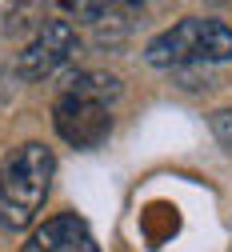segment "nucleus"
Listing matches in <instances>:
<instances>
[{"mask_svg": "<svg viewBox=\"0 0 232 252\" xmlns=\"http://www.w3.org/2000/svg\"><path fill=\"white\" fill-rule=\"evenodd\" d=\"M52 172H56V156L36 140L20 144L8 156L4 172H0V228L20 232L36 220V212L48 200Z\"/></svg>", "mask_w": 232, "mask_h": 252, "instance_id": "1", "label": "nucleus"}, {"mask_svg": "<svg viewBox=\"0 0 232 252\" xmlns=\"http://www.w3.org/2000/svg\"><path fill=\"white\" fill-rule=\"evenodd\" d=\"M148 64L156 68H188V64H224L232 60V28L220 20H180L160 32L144 48Z\"/></svg>", "mask_w": 232, "mask_h": 252, "instance_id": "2", "label": "nucleus"}, {"mask_svg": "<svg viewBox=\"0 0 232 252\" xmlns=\"http://www.w3.org/2000/svg\"><path fill=\"white\" fill-rule=\"evenodd\" d=\"M76 28L68 20H44L40 32L28 40V48L16 56V76L20 80H44L52 72H60L76 52Z\"/></svg>", "mask_w": 232, "mask_h": 252, "instance_id": "3", "label": "nucleus"}, {"mask_svg": "<svg viewBox=\"0 0 232 252\" xmlns=\"http://www.w3.org/2000/svg\"><path fill=\"white\" fill-rule=\"evenodd\" d=\"M52 124H56V132L68 144H76V148H96L112 132L108 108L96 104V100H84V96H72V92H60V96H56Z\"/></svg>", "mask_w": 232, "mask_h": 252, "instance_id": "4", "label": "nucleus"}, {"mask_svg": "<svg viewBox=\"0 0 232 252\" xmlns=\"http://www.w3.org/2000/svg\"><path fill=\"white\" fill-rule=\"evenodd\" d=\"M24 252H100V248H96V236H92V228L80 216L64 212V216L44 220V224L28 236Z\"/></svg>", "mask_w": 232, "mask_h": 252, "instance_id": "5", "label": "nucleus"}, {"mask_svg": "<svg viewBox=\"0 0 232 252\" xmlns=\"http://www.w3.org/2000/svg\"><path fill=\"white\" fill-rule=\"evenodd\" d=\"M64 92H72V96H84V100H96V104H112L120 96V80L108 76V72H76L64 80Z\"/></svg>", "mask_w": 232, "mask_h": 252, "instance_id": "6", "label": "nucleus"}, {"mask_svg": "<svg viewBox=\"0 0 232 252\" xmlns=\"http://www.w3.org/2000/svg\"><path fill=\"white\" fill-rule=\"evenodd\" d=\"M140 0H72V12L88 24H112V20H124Z\"/></svg>", "mask_w": 232, "mask_h": 252, "instance_id": "7", "label": "nucleus"}, {"mask_svg": "<svg viewBox=\"0 0 232 252\" xmlns=\"http://www.w3.org/2000/svg\"><path fill=\"white\" fill-rule=\"evenodd\" d=\"M212 128H216V136H220L224 144H232V108H228V112H216V116H212Z\"/></svg>", "mask_w": 232, "mask_h": 252, "instance_id": "8", "label": "nucleus"}]
</instances>
